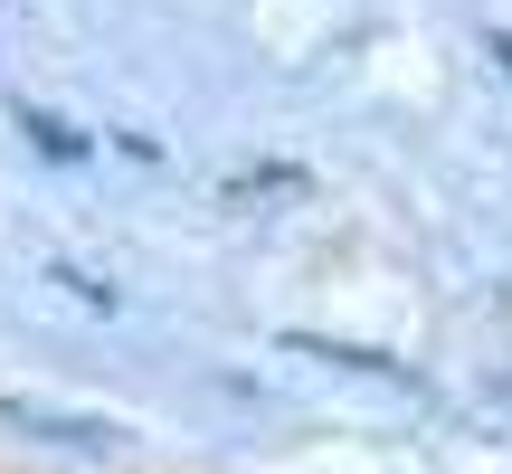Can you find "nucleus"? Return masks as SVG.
<instances>
[{"label": "nucleus", "mask_w": 512, "mask_h": 474, "mask_svg": "<svg viewBox=\"0 0 512 474\" xmlns=\"http://www.w3.org/2000/svg\"><path fill=\"white\" fill-rule=\"evenodd\" d=\"M0 408H10L19 427H57L67 446H124V427H114V418H57V408H29V399H0Z\"/></svg>", "instance_id": "4"}, {"label": "nucleus", "mask_w": 512, "mask_h": 474, "mask_svg": "<svg viewBox=\"0 0 512 474\" xmlns=\"http://www.w3.org/2000/svg\"><path fill=\"white\" fill-rule=\"evenodd\" d=\"M48 285L67 294V304H86V313H124V294H114L105 275H86V266H67V256H48Z\"/></svg>", "instance_id": "5"}, {"label": "nucleus", "mask_w": 512, "mask_h": 474, "mask_svg": "<svg viewBox=\"0 0 512 474\" xmlns=\"http://www.w3.org/2000/svg\"><path fill=\"white\" fill-rule=\"evenodd\" d=\"M19 133H29L48 162H86V152H95V133L67 124V114H48V105H19Z\"/></svg>", "instance_id": "3"}, {"label": "nucleus", "mask_w": 512, "mask_h": 474, "mask_svg": "<svg viewBox=\"0 0 512 474\" xmlns=\"http://www.w3.org/2000/svg\"><path fill=\"white\" fill-rule=\"evenodd\" d=\"M219 200L228 209H266V200H313V181L294 162H247V171H228L219 181Z\"/></svg>", "instance_id": "1"}, {"label": "nucleus", "mask_w": 512, "mask_h": 474, "mask_svg": "<svg viewBox=\"0 0 512 474\" xmlns=\"http://www.w3.org/2000/svg\"><path fill=\"white\" fill-rule=\"evenodd\" d=\"M285 351H304V361H332V370H361V380H389V389H408V370L389 361V351H361V342H323V332H285Z\"/></svg>", "instance_id": "2"}]
</instances>
